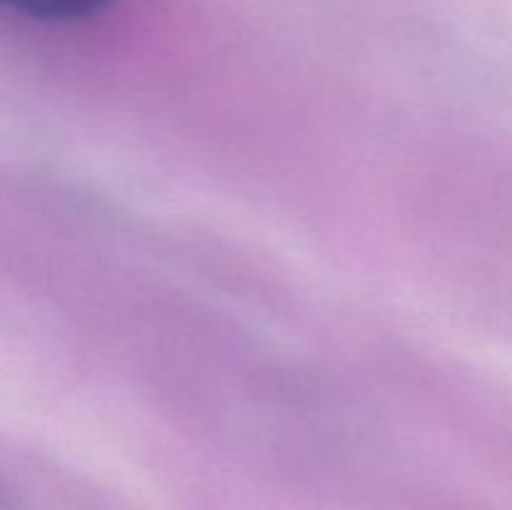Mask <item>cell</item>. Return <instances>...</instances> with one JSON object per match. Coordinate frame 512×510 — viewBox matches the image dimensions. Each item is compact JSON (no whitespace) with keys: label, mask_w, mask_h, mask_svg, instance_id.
<instances>
[{"label":"cell","mask_w":512,"mask_h":510,"mask_svg":"<svg viewBox=\"0 0 512 510\" xmlns=\"http://www.w3.org/2000/svg\"><path fill=\"white\" fill-rule=\"evenodd\" d=\"M115 0H0V8L45 23H80L113 8Z\"/></svg>","instance_id":"6da1fadb"},{"label":"cell","mask_w":512,"mask_h":510,"mask_svg":"<svg viewBox=\"0 0 512 510\" xmlns=\"http://www.w3.org/2000/svg\"><path fill=\"white\" fill-rule=\"evenodd\" d=\"M0 510H20L18 498L13 495V490L0 480Z\"/></svg>","instance_id":"7a4b0ae2"}]
</instances>
